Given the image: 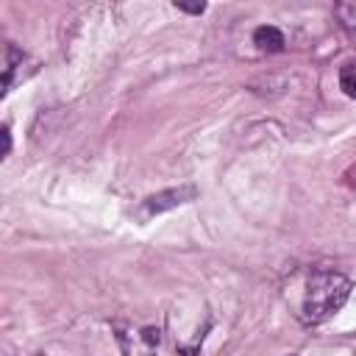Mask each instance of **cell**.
I'll list each match as a JSON object with an SVG mask.
<instances>
[{
	"label": "cell",
	"mask_w": 356,
	"mask_h": 356,
	"mask_svg": "<svg viewBox=\"0 0 356 356\" xmlns=\"http://www.w3.org/2000/svg\"><path fill=\"white\" fill-rule=\"evenodd\" d=\"M350 295V281L334 267H314L306 278V292L300 300L303 325H320L337 314Z\"/></svg>",
	"instance_id": "obj_1"
},
{
	"label": "cell",
	"mask_w": 356,
	"mask_h": 356,
	"mask_svg": "<svg viewBox=\"0 0 356 356\" xmlns=\"http://www.w3.org/2000/svg\"><path fill=\"white\" fill-rule=\"evenodd\" d=\"M117 342L122 356H156L161 345V328L156 325H131V323H117Z\"/></svg>",
	"instance_id": "obj_2"
},
{
	"label": "cell",
	"mask_w": 356,
	"mask_h": 356,
	"mask_svg": "<svg viewBox=\"0 0 356 356\" xmlns=\"http://www.w3.org/2000/svg\"><path fill=\"white\" fill-rule=\"evenodd\" d=\"M197 197V189L192 184H184V186H172V189H164V192H156L150 197L142 200L139 206V217L147 220V217H156V214H164L170 209H178L184 203H192Z\"/></svg>",
	"instance_id": "obj_3"
},
{
	"label": "cell",
	"mask_w": 356,
	"mask_h": 356,
	"mask_svg": "<svg viewBox=\"0 0 356 356\" xmlns=\"http://www.w3.org/2000/svg\"><path fill=\"white\" fill-rule=\"evenodd\" d=\"M25 64H33L31 58H28V53H22L17 44H6V67H3V95H8L11 89H14V83L19 81V72L28 78L31 75V70H22Z\"/></svg>",
	"instance_id": "obj_4"
},
{
	"label": "cell",
	"mask_w": 356,
	"mask_h": 356,
	"mask_svg": "<svg viewBox=\"0 0 356 356\" xmlns=\"http://www.w3.org/2000/svg\"><path fill=\"white\" fill-rule=\"evenodd\" d=\"M253 44H256L261 53H281L284 44H286V39H284V33H281L275 25H259V28L253 31Z\"/></svg>",
	"instance_id": "obj_5"
},
{
	"label": "cell",
	"mask_w": 356,
	"mask_h": 356,
	"mask_svg": "<svg viewBox=\"0 0 356 356\" xmlns=\"http://www.w3.org/2000/svg\"><path fill=\"white\" fill-rule=\"evenodd\" d=\"M339 89L356 100V58L353 61H345L339 67Z\"/></svg>",
	"instance_id": "obj_6"
},
{
	"label": "cell",
	"mask_w": 356,
	"mask_h": 356,
	"mask_svg": "<svg viewBox=\"0 0 356 356\" xmlns=\"http://www.w3.org/2000/svg\"><path fill=\"white\" fill-rule=\"evenodd\" d=\"M334 14H337V19H339L342 28L356 31V3H337L334 6Z\"/></svg>",
	"instance_id": "obj_7"
},
{
	"label": "cell",
	"mask_w": 356,
	"mask_h": 356,
	"mask_svg": "<svg viewBox=\"0 0 356 356\" xmlns=\"http://www.w3.org/2000/svg\"><path fill=\"white\" fill-rule=\"evenodd\" d=\"M175 8L178 11H186V14H203L206 11V3H184V0H175Z\"/></svg>",
	"instance_id": "obj_8"
},
{
	"label": "cell",
	"mask_w": 356,
	"mask_h": 356,
	"mask_svg": "<svg viewBox=\"0 0 356 356\" xmlns=\"http://www.w3.org/2000/svg\"><path fill=\"white\" fill-rule=\"evenodd\" d=\"M0 136H3V156H8L11 153V131H8V125L0 128Z\"/></svg>",
	"instance_id": "obj_9"
},
{
	"label": "cell",
	"mask_w": 356,
	"mask_h": 356,
	"mask_svg": "<svg viewBox=\"0 0 356 356\" xmlns=\"http://www.w3.org/2000/svg\"><path fill=\"white\" fill-rule=\"evenodd\" d=\"M36 356H39V353H36Z\"/></svg>",
	"instance_id": "obj_10"
}]
</instances>
